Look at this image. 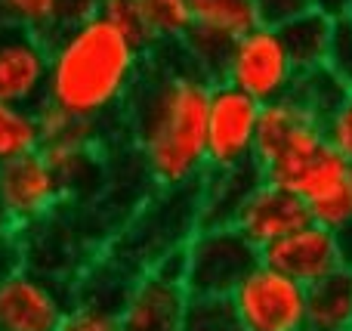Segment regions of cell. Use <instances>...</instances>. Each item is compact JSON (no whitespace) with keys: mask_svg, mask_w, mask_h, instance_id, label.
<instances>
[{"mask_svg":"<svg viewBox=\"0 0 352 331\" xmlns=\"http://www.w3.org/2000/svg\"><path fill=\"white\" fill-rule=\"evenodd\" d=\"M331 34H334V22L324 19L322 12H316V10H306V12H300V16L278 25L281 43H285V50L291 53L294 65H297L300 72L328 65Z\"/></svg>","mask_w":352,"mask_h":331,"instance_id":"obj_19","label":"cell"},{"mask_svg":"<svg viewBox=\"0 0 352 331\" xmlns=\"http://www.w3.org/2000/svg\"><path fill=\"white\" fill-rule=\"evenodd\" d=\"M254 3H256L260 25H272V28H278L281 22L309 10V0H254Z\"/></svg>","mask_w":352,"mask_h":331,"instance_id":"obj_30","label":"cell"},{"mask_svg":"<svg viewBox=\"0 0 352 331\" xmlns=\"http://www.w3.org/2000/svg\"><path fill=\"white\" fill-rule=\"evenodd\" d=\"M140 10L142 28L148 34V43L155 47H170L182 43L192 31V12L188 0H133Z\"/></svg>","mask_w":352,"mask_h":331,"instance_id":"obj_20","label":"cell"},{"mask_svg":"<svg viewBox=\"0 0 352 331\" xmlns=\"http://www.w3.org/2000/svg\"><path fill=\"white\" fill-rule=\"evenodd\" d=\"M96 16H102L109 25H115L130 43L142 50V53H152V43H148V34L142 28L140 10H136L133 0H99Z\"/></svg>","mask_w":352,"mask_h":331,"instance_id":"obj_26","label":"cell"},{"mask_svg":"<svg viewBox=\"0 0 352 331\" xmlns=\"http://www.w3.org/2000/svg\"><path fill=\"white\" fill-rule=\"evenodd\" d=\"M260 103L229 84L210 87L207 105V171H238L254 164V140L260 121Z\"/></svg>","mask_w":352,"mask_h":331,"instance_id":"obj_8","label":"cell"},{"mask_svg":"<svg viewBox=\"0 0 352 331\" xmlns=\"http://www.w3.org/2000/svg\"><path fill=\"white\" fill-rule=\"evenodd\" d=\"M41 155L50 164V171L56 173V180L62 183L68 202L93 192L99 177H102V142L93 140L43 142Z\"/></svg>","mask_w":352,"mask_h":331,"instance_id":"obj_17","label":"cell"},{"mask_svg":"<svg viewBox=\"0 0 352 331\" xmlns=\"http://www.w3.org/2000/svg\"><path fill=\"white\" fill-rule=\"evenodd\" d=\"M309 10L322 12L331 22H343L352 16V0H309Z\"/></svg>","mask_w":352,"mask_h":331,"instance_id":"obj_32","label":"cell"},{"mask_svg":"<svg viewBox=\"0 0 352 331\" xmlns=\"http://www.w3.org/2000/svg\"><path fill=\"white\" fill-rule=\"evenodd\" d=\"M6 22L41 37H53L59 31V0H0Z\"/></svg>","mask_w":352,"mask_h":331,"instance_id":"obj_23","label":"cell"},{"mask_svg":"<svg viewBox=\"0 0 352 331\" xmlns=\"http://www.w3.org/2000/svg\"><path fill=\"white\" fill-rule=\"evenodd\" d=\"M256 164L238 171H207L198 183V226H232L244 198L260 186Z\"/></svg>","mask_w":352,"mask_h":331,"instance_id":"obj_16","label":"cell"},{"mask_svg":"<svg viewBox=\"0 0 352 331\" xmlns=\"http://www.w3.org/2000/svg\"><path fill=\"white\" fill-rule=\"evenodd\" d=\"M287 189L306 204L316 226L337 233L352 220V164L331 146H324Z\"/></svg>","mask_w":352,"mask_h":331,"instance_id":"obj_11","label":"cell"},{"mask_svg":"<svg viewBox=\"0 0 352 331\" xmlns=\"http://www.w3.org/2000/svg\"><path fill=\"white\" fill-rule=\"evenodd\" d=\"M99 0H59V31L96 16Z\"/></svg>","mask_w":352,"mask_h":331,"instance_id":"obj_31","label":"cell"},{"mask_svg":"<svg viewBox=\"0 0 352 331\" xmlns=\"http://www.w3.org/2000/svg\"><path fill=\"white\" fill-rule=\"evenodd\" d=\"M300 78V68L294 65L291 53L278 37V28L256 25L244 37H238L229 50V59L223 68V84L248 93L254 103L269 105L291 96L294 84Z\"/></svg>","mask_w":352,"mask_h":331,"instance_id":"obj_4","label":"cell"},{"mask_svg":"<svg viewBox=\"0 0 352 331\" xmlns=\"http://www.w3.org/2000/svg\"><path fill=\"white\" fill-rule=\"evenodd\" d=\"M322 130H324V142L352 164V93L324 118Z\"/></svg>","mask_w":352,"mask_h":331,"instance_id":"obj_27","label":"cell"},{"mask_svg":"<svg viewBox=\"0 0 352 331\" xmlns=\"http://www.w3.org/2000/svg\"><path fill=\"white\" fill-rule=\"evenodd\" d=\"M306 331H352V270L306 288Z\"/></svg>","mask_w":352,"mask_h":331,"instance_id":"obj_18","label":"cell"},{"mask_svg":"<svg viewBox=\"0 0 352 331\" xmlns=\"http://www.w3.org/2000/svg\"><path fill=\"white\" fill-rule=\"evenodd\" d=\"M260 260L291 276L303 288L343 270L337 235L324 226H316V223H306V226L294 229L291 235L278 239L275 245H269L266 251H260Z\"/></svg>","mask_w":352,"mask_h":331,"instance_id":"obj_13","label":"cell"},{"mask_svg":"<svg viewBox=\"0 0 352 331\" xmlns=\"http://www.w3.org/2000/svg\"><path fill=\"white\" fill-rule=\"evenodd\" d=\"M28 266V245H25V233L0 223V282L16 276L19 270Z\"/></svg>","mask_w":352,"mask_h":331,"instance_id":"obj_29","label":"cell"},{"mask_svg":"<svg viewBox=\"0 0 352 331\" xmlns=\"http://www.w3.org/2000/svg\"><path fill=\"white\" fill-rule=\"evenodd\" d=\"M291 96L297 99L312 118H318V121L324 124V118L349 96V90L343 87V81L337 78L328 65H318V68H309V72H300Z\"/></svg>","mask_w":352,"mask_h":331,"instance_id":"obj_22","label":"cell"},{"mask_svg":"<svg viewBox=\"0 0 352 331\" xmlns=\"http://www.w3.org/2000/svg\"><path fill=\"white\" fill-rule=\"evenodd\" d=\"M210 81L192 68L179 43L155 47L146 56L121 115L146 164L161 189H186L207 173V105Z\"/></svg>","mask_w":352,"mask_h":331,"instance_id":"obj_1","label":"cell"},{"mask_svg":"<svg viewBox=\"0 0 352 331\" xmlns=\"http://www.w3.org/2000/svg\"><path fill=\"white\" fill-rule=\"evenodd\" d=\"M324 146L328 142H324L322 121L312 118L294 96H285L278 103H269L260 109L256 140H254V164L266 183L287 189L294 183V177Z\"/></svg>","mask_w":352,"mask_h":331,"instance_id":"obj_3","label":"cell"},{"mask_svg":"<svg viewBox=\"0 0 352 331\" xmlns=\"http://www.w3.org/2000/svg\"><path fill=\"white\" fill-rule=\"evenodd\" d=\"M188 12H192V31L179 47L195 72L204 74L210 84H219L232 43L260 25L256 3L254 0H188Z\"/></svg>","mask_w":352,"mask_h":331,"instance_id":"obj_6","label":"cell"},{"mask_svg":"<svg viewBox=\"0 0 352 331\" xmlns=\"http://www.w3.org/2000/svg\"><path fill=\"white\" fill-rule=\"evenodd\" d=\"M309 214H306V204L294 195L291 189H281L275 183L260 180L254 192L244 198V204L238 208L232 226L256 248V251H266L269 245H275L278 239L291 235L294 229L306 226Z\"/></svg>","mask_w":352,"mask_h":331,"instance_id":"obj_14","label":"cell"},{"mask_svg":"<svg viewBox=\"0 0 352 331\" xmlns=\"http://www.w3.org/2000/svg\"><path fill=\"white\" fill-rule=\"evenodd\" d=\"M72 301V288L25 266L0 282V331H56Z\"/></svg>","mask_w":352,"mask_h":331,"instance_id":"obj_10","label":"cell"},{"mask_svg":"<svg viewBox=\"0 0 352 331\" xmlns=\"http://www.w3.org/2000/svg\"><path fill=\"white\" fill-rule=\"evenodd\" d=\"M337 248H340V260H343V270H352V220L343 229H337Z\"/></svg>","mask_w":352,"mask_h":331,"instance_id":"obj_33","label":"cell"},{"mask_svg":"<svg viewBox=\"0 0 352 331\" xmlns=\"http://www.w3.org/2000/svg\"><path fill=\"white\" fill-rule=\"evenodd\" d=\"M241 331H306V288L269 264H256L229 295Z\"/></svg>","mask_w":352,"mask_h":331,"instance_id":"obj_7","label":"cell"},{"mask_svg":"<svg viewBox=\"0 0 352 331\" xmlns=\"http://www.w3.org/2000/svg\"><path fill=\"white\" fill-rule=\"evenodd\" d=\"M182 331H241L229 301L219 297H192Z\"/></svg>","mask_w":352,"mask_h":331,"instance_id":"obj_25","label":"cell"},{"mask_svg":"<svg viewBox=\"0 0 352 331\" xmlns=\"http://www.w3.org/2000/svg\"><path fill=\"white\" fill-rule=\"evenodd\" d=\"M65 189L41 152L0 167V223L19 233L43 223L65 204Z\"/></svg>","mask_w":352,"mask_h":331,"instance_id":"obj_9","label":"cell"},{"mask_svg":"<svg viewBox=\"0 0 352 331\" xmlns=\"http://www.w3.org/2000/svg\"><path fill=\"white\" fill-rule=\"evenodd\" d=\"M50 43L19 25L0 28V103L41 109L47 93Z\"/></svg>","mask_w":352,"mask_h":331,"instance_id":"obj_12","label":"cell"},{"mask_svg":"<svg viewBox=\"0 0 352 331\" xmlns=\"http://www.w3.org/2000/svg\"><path fill=\"white\" fill-rule=\"evenodd\" d=\"M118 313L121 310L105 307V303L72 297L56 331H121V316Z\"/></svg>","mask_w":352,"mask_h":331,"instance_id":"obj_24","label":"cell"},{"mask_svg":"<svg viewBox=\"0 0 352 331\" xmlns=\"http://www.w3.org/2000/svg\"><path fill=\"white\" fill-rule=\"evenodd\" d=\"M41 152V124L37 109L0 103V167L16 158Z\"/></svg>","mask_w":352,"mask_h":331,"instance_id":"obj_21","label":"cell"},{"mask_svg":"<svg viewBox=\"0 0 352 331\" xmlns=\"http://www.w3.org/2000/svg\"><path fill=\"white\" fill-rule=\"evenodd\" d=\"M43 103L93 124H109L127 105L146 56L102 16H90L50 37Z\"/></svg>","mask_w":352,"mask_h":331,"instance_id":"obj_2","label":"cell"},{"mask_svg":"<svg viewBox=\"0 0 352 331\" xmlns=\"http://www.w3.org/2000/svg\"><path fill=\"white\" fill-rule=\"evenodd\" d=\"M3 25H10V22H6V16H3V10H0V28H3Z\"/></svg>","mask_w":352,"mask_h":331,"instance_id":"obj_34","label":"cell"},{"mask_svg":"<svg viewBox=\"0 0 352 331\" xmlns=\"http://www.w3.org/2000/svg\"><path fill=\"white\" fill-rule=\"evenodd\" d=\"M186 254L188 297L229 301L241 279L260 264V251L235 226H198L186 242Z\"/></svg>","mask_w":352,"mask_h":331,"instance_id":"obj_5","label":"cell"},{"mask_svg":"<svg viewBox=\"0 0 352 331\" xmlns=\"http://www.w3.org/2000/svg\"><path fill=\"white\" fill-rule=\"evenodd\" d=\"M188 291L176 282L140 273L121 303V331H182L188 310Z\"/></svg>","mask_w":352,"mask_h":331,"instance_id":"obj_15","label":"cell"},{"mask_svg":"<svg viewBox=\"0 0 352 331\" xmlns=\"http://www.w3.org/2000/svg\"><path fill=\"white\" fill-rule=\"evenodd\" d=\"M328 68L343 81V87L352 93V16L343 19V22H334Z\"/></svg>","mask_w":352,"mask_h":331,"instance_id":"obj_28","label":"cell"}]
</instances>
